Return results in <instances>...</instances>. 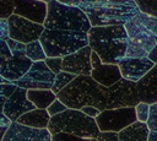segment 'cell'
I'll return each instance as SVG.
<instances>
[{
    "mask_svg": "<svg viewBox=\"0 0 157 141\" xmlns=\"http://www.w3.org/2000/svg\"><path fill=\"white\" fill-rule=\"evenodd\" d=\"M13 13L38 23H44L48 13V2L40 0H15Z\"/></svg>",
    "mask_w": 157,
    "mask_h": 141,
    "instance_id": "cell-16",
    "label": "cell"
},
{
    "mask_svg": "<svg viewBox=\"0 0 157 141\" xmlns=\"http://www.w3.org/2000/svg\"><path fill=\"white\" fill-rule=\"evenodd\" d=\"M48 129L52 135L59 131H66L86 140H96L101 131L96 118L90 116L81 109L75 108H67L64 112L50 116Z\"/></svg>",
    "mask_w": 157,
    "mask_h": 141,
    "instance_id": "cell-4",
    "label": "cell"
},
{
    "mask_svg": "<svg viewBox=\"0 0 157 141\" xmlns=\"http://www.w3.org/2000/svg\"><path fill=\"white\" fill-rule=\"evenodd\" d=\"M118 134L119 141H147L150 128L146 121L136 120L120 130Z\"/></svg>",
    "mask_w": 157,
    "mask_h": 141,
    "instance_id": "cell-19",
    "label": "cell"
},
{
    "mask_svg": "<svg viewBox=\"0 0 157 141\" xmlns=\"http://www.w3.org/2000/svg\"><path fill=\"white\" fill-rule=\"evenodd\" d=\"M147 125L150 128V130L157 131V102L152 103L150 107V115L147 119Z\"/></svg>",
    "mask_w": 157,
    "mask_h": 141,
    "instance_id": "cell-31",
    "label": "cell"
},
{
    "mask_svg": "<svg viewBox=\"0 0 157 141\" xmlns=\"http://www.w3.org/2000/svg\"><path fill=\"white\" fill-rule=\"evenodd\" d=\"M96 140L101 141H119V134L117 131H99Z\"/></svg>",
    "mask_w": 157,
    "mask_h": 141,
    "instance_id": "cell-32",
    "label": "cell"
},
{
    "mask_svg": "<svg viewBox=\"0 0 157 141\" xmlns=\"http://www.w3.org/2000/svg\"><path fill=\"white\" fill-rule=\"evenodd\" d=\"M156 63H153L148 56L144 58H132V56H124L119 63V67L124 78L137 82L142 76H145Z\"/></svg>",
    "mask_w": 157,
    "mask_h": 141,
    "instance_id": "cell-15",
    "label": "cell"
},
{
    "mask_svg": "<svg viewBox=\"0 0 157 141\" xmlns=\"http://www.w3.org/2000/svg\"><path fill=\"white\" fill-rule=\"evenodd\" d=\"M16 85L13 82H7V83H0V112L4 109L5 101L9 96L12 94V92L16 90Z\"/></svg>",
    "mask_w": 157,
    "mask_h": 141,
    "instance_id": "cell-24",
    "label": "cell"
},
{
    "mask_svg": "<svg viewBox=\"0 0 157 141\" xmlns=\"http://www.w3.org/2000/svg\"><path fill=\"white\" fill-rule=\"evenodd\" d=\"M135 107H121L101 110L96 116V121L101 131H117L119 132L131 123L136 121Z\"/></svg>",
    "mask_w": 157,
    "mask_h": 141,
    "instance_id": "cell-9",
    "label": "cell"
},
{
    "mask_svg": "<svg viewBox=\"0 0 157 141\" xmlns=\"http://www.w3.org/2000/svg\"><path fill=\"white\" fill-rule=\"evenodd\" d=\"M49 120H50V114L48 113L47 109L34 108L20 115L16 121L33 128H48Z\"/></svg>",
    "mask_w": 157,
    "mask_h": 141,
    "instance_id": "cell-20",
    "label": "cell"
},
{
    "mask_svg": "<svg viewBox=\"0 0 157 141\" xmlns=\"http://www.w3.org/2000/svg\"><path fill=\"white\" fill-rule=\"evenodd\" d=\"M12 51L6 42V39H0V67L5 65L11 58H12Z\"/></svg>",
    "mask_w": 157,
    "mask_h": 141,
    "instance_id": "cell-27",
    "label": "cell"
},
{
    "mask_svg": "<svg viewBox=\"0 0 157 141\" xmlns=\"http://www.w3.org/2000/svg\"><path fill=\"white\" fill-rule=\"evenodd\" d=\"M44 27L49 29H71L88 32L92 27L88 16L78 7L52 0L48 2V13Z\"/></svg>",
    "mask_w": 157,
    "mask_h": 141,
    "instance_id": "cell-5",
    "label": "cell"
},
{
    "mask_svg": "<svg viewBox=\"0 0 157 141\" xmlns=\"http://www.w3.org/2000/svg\"><path fill=\"white\" fill-rule=\"evenodd\" d=\"M15 11V0H0V18H9Z\"/></svg>",
    "mask_w": 157,
    "mask_h": 141,
    "instance_id": "cell-26",
    "label": "cell"
},
{
    "mask_svg": "<svg viewBox=\"0 0 157 141\" xmlns=\"http://www.w3.org/2000/svg\"><path fill=\"white\" fill-rule=\"evenodd\" d=\"M47 56H65L88 44V34L82 31L44 28L39 38Z\"/></svg>",
    "mask_w": 157,
    "mask_h": 141,
    "instance_id": "cell-6",
    "label": "cell"
},
{
    "mask_svg": "<svg viewBox=\"0 0 157 141\" xmlns=\"http://www.w3.org/2000/svg\"><path fill=\"white\" fill-rule=\"evenodd\" d=\"M140 10L153 16H157V0H135Z\"/></svg>",
    "mask_w": 157,
    "mask_h": 141,
    "instance_id": "cell-25",
    "label": "cell"
},
{
    "mask_svg": "<svg viewBox=\"0 0 157 141\" xmlns=\"http://www.w3.org/2000/svg\"><path fill=\"white\" fill-rule=\"evenodd\" d=\"M91 63H92V66L93 67H97L98 65H101L103 61H102V59H101V56L97 54V51H94L93 49H92V54H91Z\"/></svg>",
    "mask_w": 157,
    "mask_h": 141,
    "instance_id": "cell-37",
    "label": "cell"
},
{
    "mask_svg": "<svg viewBox=\"0 0 157 141\" xmlns=\"http://www.w3.org/2000/svg\"><path fill=\"white\" fill-rule=\"evenodd\" d=\"M12 120L10 118H7L2 112H0V141H2V137L5 135V132L7 131L9 126L11 125Z\"/></svg>",
    "mask_w": 157,
    "mask_h": 141,
    "instance_id": "cell-33",
    "label": "cell"
},
{
    "mask_svg": "<svg viewBox=\"0 0 157 141\" xmlns=\"http://www.w3.org/2000/svg\"><path fill=\"white\" fill-rule=\"evenodd\" d=\"M34 108L37 107L27 97V88L17 86L16 90L12 92V94L6 98L2 113L12 121H16L20 115Z\"/></svg>",
    "mask_w": 157,
    "mask_h": 141,
    "instance_id": "cell-14",
    "label": "cell"
},
{
    "mask_svg": "<svg viewBox=\"0 0 157 141\" xmlns=\"http://www.w3.org/2000/svg\"><path fill=\"white\" fill-rule=\"evenodd\" d=\"M137 91L140 99L150 104L157 102V64L137 82Z\"/></svg>",
    "mask_w": 157,
    "mask_h": 141,
    "instance_id": "cell-17",
    "label": "cell"
},
{
    "mask_svg": "<svg viewBox=\"0 0 157 141\" xmlns=\"http://www.w3.org/2000/svg\"><path fill=\"white\" fill-rule=\"evenodd\" d=\"M81 110H82L83 113H86L87 115L93 116V118H96V116L101 113V109H98L97 107H93V105H85V107L81 108Z\"/></svg>",
    "mask_w": 157,
    "mask_h": 141,
    "instance_id": "cell-36",
    "label": "cell"
},
{
    "mask_svg": "<svg viewBox=\"0 0 157 141\" xmlns=\"http://www.w3.org/2000/svg\"><path fill=\"white\" fill-rule=\"evenodd\" d=\"M124 26L128 32L125 56H148V53L157 44V16L140 11Z\"/></svg>",
    "mask_w": 157,
    "mask_h": 141,
    "instance_id": "cell-3",
    "label": "cell"
},
{
    "mask_svg": "<svg viewBox=\"0 0 157 141\" xmlns=\"http://www.w3.org/2000/svg\"><path fill=\"white\" fill-rule=\"evenodd\" d=\"M26 54L33 60V61H38V60H45L47 54L45 50L40 43L39 39L29 42L26 44Z\"/></svg>",
    "mask_w": 157,
    "mask_h": 141,
    "instance_id": "cell-22",
    "label": "cell"
},
{
    "mask_svg": "<svg viewBox=\"0 0 157 141\" xmlns=\"http://www.w3.org/2000/svg\"><path fill=\"white\" fill-rule=\"evenodd\" d=\"M147 141H157V131L150 130V134H148V140H147Z\"/></svg>",
    "mask_w": 157,
    "mask_h": 141,
    "instance_id": "cell-39",
    "label": "cell"
},
{
    "mask_svg": "<svg viewBox=\"0 0 157 141\" xmlns=\"http://www.w3.org/2000/svg\"><path fill=\"white\" fill-rule=\"evenodd\" d=\"M91 54L92 48L90 47V44H87L78 50L63 56L61 70L76 75H91L93 69L91 63Z\"/></svg>",
    "mask_w": 157,
    "mask_h": 141,
    "instance_id": "cell-13",
    "label": "cell"
},
{
    "mask_svg": "<svg viewBox=\"0 0 157 141\" xmlns=\"http://www.w3.org/2000/svg\"><path fill=\"white\" fill-rule=\"evenodd\" d=\"M56 96L67 108L81 109L85 105H93L101 110L107 109V87L91 75H77Z\"/></svg>",
    "mask_w": 157,
    "mask_h": 141,
    "instance_id": "cell-2",
    "label": "cell"
},
{
    "mask_svg": "<svg viewBox=\"0 0 157 141\" xmlns=\"http://www.w3.org/2000/svg\"><path fill=\"white\" fill-rule=\"evenodd\" d=\"M141 102L137 85L134 81L121 77L119 81L107 87V109L121 107H136Z\"/></svg>",
    "mask_w": 157,
    "mask_h": 141,
    "instance_id": "cell-8",
    "label": "cell"
},
{
    "mask_svg": "<svg viewBox=\"0 0 157 141\" xmlns=\"http://www.w3.org/2000/svg\"><path fill=\"white\" fill-rule=\"evenodd\" d=\"M91 76L99 82L101 85L109 87L117 81H119L123 75L120 71V67L118 64H112V63H102L97 67L92 69Z\"/></svg>",
    "mask_w": 157,
    "mask_h": 141,
    "instance_id": "cell-18",
    "label": "cell"
},
{
    "mask_svg": "<svg viewBox=\"0 0 157 141\" xmlns=\"http://www.w3.org/2000/svg\"><path fill=\"white\" fill-rule=\"evenodd\" d=\"M9 21L7 18H0V39L9 38Z\"/></svg>",
    "mask_w": 157,
    "mask_h": 141,
    "instance_id": "cell-35",
    "label": "cell"
},
{
    "mask_svg": "<svg viewBox=\"0 0 157 141\" xmlns=\"http://www.w3.org/2000/svg\"><path fill=\"white\" fill-rule=\"evenodd\" d=\"M76 76H77L76 74H72V72L61 70L60 72H58V74L55 75V80H54V83H53L52 90H53L55 93L60 92V91H61L65 86H67Z\"/></svg>",
    "mask_w": 157,
    "mask_h": 141,
    "instance_id": "cell-23",
    "label": "cell"
},
{
    "mask_svg": "<svg viewBox=\"0 0 157 141\" xmlns=\"http://www.w3.org/2000/svg\"><path fill=\"white\" fill-rule=\"evenodd\" d=\"M40 1H44V2H50L52 0H40Z\"/></svg>",
    "mask_w": 157,
    "mask_h": 141,
    "instance_id": "cell-40",
    "label": "cell"
},
{
    "mask_svg": "<svg viewBox=\"0 0 157 141\" xmlns=\"http://www.w3.org/2000/svg\"><path fill=\"white\" fill-rule=\"evenodd\" d=\"M11 51H12V58L0 67V75L9 80V81H16L21 78L32 66L33 60L26 54V44L22 42H18L12 38L6 39Z\"/></svg>",
    "mask_w": 157,
    "mask_h": 141,
    "instance_id": "cell-7",
    "label": "cell"
},
{
    "mask_svg": "<svg viewBox=\"0 0 157 141\" xmlns=\"http://www.w3.org/2000/svg\"><path fill=\"white\" fill-rule=\"evenodd\" d=\"M150 107H151L150 103H147V102H142V101H141L139 104H136L135 109H136V116H137V120L147 121L148 115H150Z\"/></svg>",
    "mask_w": 157,
    "mask_h": 141,
    "instance_id": "cell-28",
    "label": "cell"
},
{
    "mask_svg": "<svg viewBox=\"0 0 157 141\" xmlns=\"http://www.w3.org/2000/svg\"><path fill=\"white\" fill-rule=\"evenodd\" d=\"M65 109H67V105H66L63 101H60L59 98L54 99V101L52 102V104L47 108V110H48V113L50 114V116H53V115H55V114H59V113L64 112Z\"/></svg>",
    "mask_w": 157,
    "mask_h": 141,
    "instance_id": "cell-30",
    "label": "cell"
},
{
    "mask_svg": "<svg viewBox=\"0 0 157 141\" xmlns=\"http://www.w3.org/2000/svg\"><path fill=\"white\" fill-rule=\"evenodd\" d=\"M47 65L50 67V70L55 74L61 71V64H63V56H47L45 60Z\"/></svg>",
    "mask_w": 157,
    "mask_h": 141,
    "instance_id": "cell-29",
    "label": "cell"
},
{
    "mask_svg": "<svg viewBox=\"0 0 157 141\" xmlns=\"http://www.w3.org/2000/svg\"><path fill=\"white\" fill-rule=\"evenodd\" d=\"M148 58L153 61V63H156L157 64V44L152 48V50L148 53Z\"/></svg>",
    "mask_w": 157,
    "mask_h": 141,
    "instance_id": "cell-38",
    "label": "cell"
},
{
    "mask_svg": "<svg viewBox=\"0 0 157 141\" xmlns=\"http://www.w3.org/2000/svg\"><path fill=\"white\" fill-rule=\"evenodd\" d=\"M2 141H52V132L48 128H33L12 121Z\"/></svg>",
    "mask_w": 157,
    "mask_h": 141,
    "instance_id": "cell-12",
    "label": "cell"
},
{
    "mask_svg": "<svg viewBox=\"0 0 157 141\" xmlns=\"http://www.w3.org/2000/svg\"><path fill=\"white\" fill-rule=\"evenodd\" d=\"M55 72L50 70V67L47 65L44 60L33 61L29 70L18 80L12 81L16 86L25 87V88H52L54 80H55Z\"/></svg>",
    "mask_w": 157,
    "mask_h": 141,
    "instance_id": "cell-11",
    "label": "cell"
},
{
    "mask_svg": "<svg viewBox=\"0 0 157 141\" xmlns=\"http://www.w3.org/2000/svg\"><path fill=\"white\" fill-rule=\"evenodd\" d=\"M66 139H78V136L71 132H66V131H59L52 135V141H60V140H66Z\"/></svg>",
    "mask_w": 157,
    "mask_h": 141,
    "instance_id": "cell-34",
    "label": "cell"
},
{
    "mask_svg": "<svg viewBox=\"0 0 157 141\" xmlns=\"http://www.w3.org/2000/svg\"><path fill=\"white\" fill-rule=\"evenodd\" d=\"M7 21H9V29H10L9 37L18 42H22L25 44L39 39L45 28L43 23L34 22L17 13H12L7 18Z\"/></svg>",
    "mask_w": 157,
    "mask_h": 141,
    "instance_id": "cell-10",
    "label": "cell"
},
{
    "mask_svg": "<svg viewBox=\"0 0 157 141\" xmlns=\"http://www.w3.org/2000/svg\"><path fill=\"white\" fill-rule=\"evenodd\" d=\"M27 97L37 108L43 109H47L52 102L58 98L56 93L52 88H28Z\"/></svg>",
    "mask_w": 157,
    "mask_h": 141,
    "instance_id": "cell-21",
    "label": "cell"
},
{
    "mask_svg": "<svg viewBox=\"0 0 157 141\" xmlns=\"http://www.w3.org/2000/svg\"><path fill=\"white\" fill-rule=\"evenodd\" d=\"M87 34L90 47L103 63L118 64L126 55L128 32L124 25L92 26Z\"/></svg>",
    "mask_w": 157,
    "mask_h": 141,
    "instance_id": "cell-1",
    "label": "cell"
}]
</instances>
